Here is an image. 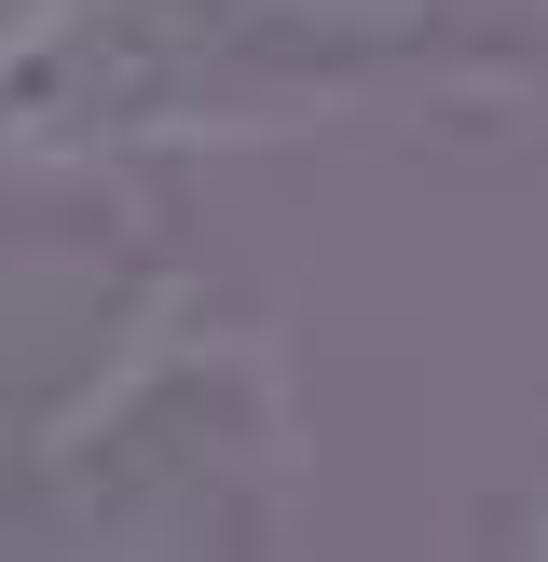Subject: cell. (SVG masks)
Wrapping results in <instances>:
<instances>
[]
</instances>
